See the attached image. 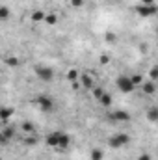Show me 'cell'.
I'll use <instances>...</instances> for the list:
<instances>
[{
    "instance_id": "cell-31",
    "label": "cell",
    "mask_w": 158,
    "mask_h": 160,
    "mask_svg": "<svg viewBox=\"0 0 158 160\" xmlns=\"http://www.w3.org/2000/svg\"><path fill=\"white\" fill-rule=\"evenodd\" d=\"M153 2H155V4H156V2H158V0H153Z\"/></svg>"
},
{
    "instance_id": "cell-27",
    "label": "cell",
    "mask_w": 158,
    "mask_h": 160,
    "mask_svg": "<svg viewBox=\"0 0 158 160\" xmlns=\"http://www.w3.org/2000/svg\"><path fill=\"white\" fill-rule=\"evenodd\" d=\"M106 41L108 43H116V36L114 34H106Z\"/></svg>"
},
{
    "instance_id": "cell-19",
    "label": "cell",
    "mask_w": 158,
    "mask_h": 160,
    "mask_svg": "<svg viewBox=\"0 0 158 160\" xmlns=\"http://www.w3.org/2000/svg\"><path fill=\"white\" fill-rule=\"evenodd\" d=\"M91 91H93V97H95V99H97V101H99V99H101V97H102V95H104V93H106V91H104V89H102V88H93V89H91Z\"/></svg>"
},
{
    "instance_id": "cell-10",
    "label": "cell",
    "mask_w": 158,
    "mask_h": 160,
    "mask_svg": "<svg viewBox=\"0 0 158 160\" xmlns=\"http://www.w3.org/2000/svg\"><path fill=\"white\" fill-rule=\"evenodd\" d=\"M141 91H143L145 95H155V93H156V82L147 78L143 84H141Z\"/></svg>"
},
{
    "instance_id": "cell-15",
    "label": "cell",
    "mask_w": 158,
    "mask_h": 160,
    "mask_svg": "<svg viewBox=\"0 0 158 160\" xmlns=\"http://www.w3.org/2000/svg\"><path fill=\"white\" fill-rule=\"evenodd\" d=\"M89 158H91V160H104V151H102V149H99V147H95V149H91Z\"/></svg>"
},
{
    "instance_id": "cell-3",
    "label": "cell",
    "mask_w": 158,
    "mask_h": 160,
    "mask_svg": "<svg viewBox=\"0 0 158 160\" xmlns=\"http://www.w3.org/2000/svg\"><path fill=\"white\" fill-rule=\"evenodd\" d=\"M128 143H130V136L126 132H116V134H112L108 138V145L112 149H121V147H125Z\"/></svg>"
},
{
    "instance_id": "cell-12",
    "label": "cell",
    "mask_w": 158,
    "mask_h": 160,
    "mask_svg": "<svg viewBox=\"0 0 158 160\" xmlns=\"http://www.w3.org/2000/svg\"><path fill=\"white\" fill-rule=\"evenodd\" d=\"M65 77H67V80H69L71 84H77V82H78V80H80V73H78V71H77V69H69Z\"/></svg>"
},
{
    "instance_id": "cell-11",
    "label": "cell",
    "mask_w": 158,
    "mask_h": 160,
    "mask_svg": "<svg viewBox=\"0 0 158 160\" xmlns=\"http://www.w3.org/2000/svg\"><path fill=\"white\" fill-rule=\"evenodd\" d=\"M145 118L151 123H158V106H149L145 112Z\"/></svg>"
},
{
    "instance_id": "cell-13",
    "label": "cell",
    "mask_w": 158,
    "mask_h": 160,
    "mask_svg": "<svg viewBox=\"0 0 158 160\" xmlns=\"http://www.w3.org/2000/svg\"><path fill=\"white\" fill-rule=\"evenodd\" d=\"M99 102H101V104H102L104 108H110V106H112V102H114V99H112V95H110V93L106 91V93H104V95H102V97L99 99Z\"/></svg>"
},
{
    "instance_id": "cell-1",
    "label": "cell",
    "mask_w": 158,
    "mask_h": 160,
    "mask_svg": "<svg viewBox=\"0 0 158 160\" xmlns=\"http://www.w3.org/2000/svg\"><path fill=\"white\" fill-rule=\"evenodd\" d=\"M47 145L52 147V149H58V151H65L69 145H71V136L67 132H62V130H54L50 132L47 138H45Z\"/></svg>"
},
{
    "instance_id": "cell-26",
    "label": "cell",
    "mask_w": 158,
    "mask_h": 160,
    "mask_svg": "<svg viewBox=\"0 0 158 160\" xmlns=\"http://www.w3.org/2000/svg\"><path fill=\"white\" fill-rule=\"evenodd\" d=\"M71 6H75V8H82V6H84V0H71Z\"/></svg>"
},
{
    "instance_id": "cell-23",
    "label": "cell",
    "mask_w": 158,
    "mask_h": 160,
    "mask_svg": "<svg viewBox=\"0 0 158 160\" xmlns=\"http://www.w3.org/2000/svg\"><path fill=\"white\" fill-rule=\"evenodd\" d=\"M6 63H7L9 67H17V65H19V58H13V56H11V58H6Z\"/></svg>"
},
{
    "instance_id": "cell-28",
    "label": "cell",
    "mask_w": 158,
    "mask_h": 160,
    "mask_svg": "<svg viewBox=\"0 0 158 160\" xmlns=\"http://www.w3.org/2000/svg\"><path fill=\"white\" fill-rule=\"evenodd\" d=\"M108 62H110V58H108V56H104V54H102V56H101V63H108Z\"/></svg>"
},
{
    "instance_id": "cell-9",
    "label": "cell",
    "mask_w": 158,
    "mask_h": 160,
    "mask_svg": "<svg viewBox=\"0 0 158 160\" xmlns=\"http://www.w3.org/2000/svg\"><path fill=\"white\" fill-rule=\"evenodd\" d=\"M13 136H15V128L9 127V125H4L2 130H0V140H2V143H7Z\"/></svg>"
},
{
    "instance_id": "cell-6",
    "label": "cell",
    "mask_w": 158,
    "mask_h": 160,
    "mask_svg": "<svg viewBox=\"0 0 158 160\" xmlns=\"http://www.w3.org/2000/svg\"><path fill=\"white\" fill-rule=\"evenodd\" d=\"M136 13L143 19H149V17L158 15V8L155 4H140V6H136Z\"/></svg>"
},
{
    "instance_id": "cell-29",
    "label": "cell",
    "mask_w": 158,
    "mask_h": 160,
    "mask_svg": "<svg viewBox=\"0 0 158 160\" xmlns=\"http://www.w3.org/2000/svg\"><path fill=\"white\" fill-rule=\"evenodd\" d=\"M141 4H155L153 0H141Z\"/></svg>"
},
{
    "instance_id": "cell-32",
    "label": "cell",
    "mask_w": 158,
    "mask_h": 160,
    "mask_svg": "<svg viewBox=\"0 0 158 160\" xmlns=\"http://www.w3.org/2000/svg\"><path fill=\"white\" fill-rule=\"evenodd\" d=\"M156 45H158V39H156Z\"/></svg>"
},
{
    "instance_id": "cell-24",
    "label": "cell",
    "mask_w": 158,
    "mask_h": 160,
    "mask_svg": "<svg viewBox=\"0 0 158 160\" xmlns=\"http://www.w3.org/2000/svg\"><path fill=\"white\" fill-rule=\"evenodd\" d=\"M149 80H158V67H153L151 71H149Z\"/></svg>"
},
{
    "instance_id": "cell-20",
    "label": "cell",
    "mask_w": 158,
    "mask_h": 160,
    "mask_svg": "<svg viewBox=\"0 0 158 160\" xmlns=\"http://www.w3.org/2000/svg\"><path fill=\"white\" fill-rule=\"evenodd\" d=\"M22 130H24L26 134H34V125L28 123V121H24V123H22Z\"/></svg>"
},
{
    "instance_id": "cell-2",
    "label": "cell",
    "mask_w": 158,
    "mask_h": 160,
    "mask_svg": "<svg viewBox=\"0 0 158 160\" xmlns=\"http://www.w3.org/2000/svg\"><path fill=\"white\" fill-rule=\"evenodd\" d=\"M34 75H36L37 80H41V82H52L54 77H56L54 69H52L50 65H45V63H37V65L34 67Z\"/></svg>"
},
{
    "instance_id": "cell-25",
    "label": "cell",
    "mask_w": 158,
    "mask_h": 160,
    "mask_svg": "<svg viewBox=\"0 0 158 160\" xmlns=\"http://www.w3.org/2000/svg\"><path fill=\"white\" fill-rule=\"evenodd\" d=\"M138 160H153V157H151L149 153H140V155H138Z\"/></svg>"
},
{
    "instance_id": "cell-4",
    "label": "cell",
    "mask_w": 158,
    "mask_h": 160,
    "mask_svg": "<svg viewBox=\"0 0 158 160\" xmlns=\"http://www.w3.org/2000/svg\"><path fill=\"white\" fill-rule=\"evenodd\" d=\"M116 86L121 93H132L136 89L134 82H132V77H126V75H119L116 78Z\"/></svg>"
},
{
    "instance_id": "cell-17",
    "label": "cell",
    "mask_w": 158,
    "mask_h": 160,
    "mask_svg": "<svg viewBox=\"0 0 158 160\" xmlns=\"http://www.w3.org/2000/svg\"><path fill=\"white\" fill-rule=\"evenodd\" d=\"M45 22H47L48 26H54V24L58 22V15H54V13H48V15L45 17Z\"/></svg>"
},
{
    "instance_id": "cell-21",
    "label": "cell",
    "mask_w": 158,
    "mask_h": 160,
    "mask_svg": "<svg viewBox=\"0 0 158 160\" xmlns=\"http://www.w3.org/2000/svg\"><path fill=\"white\" fill-rule=\"evenodd\" d=\"M132 82H134V86H141V84L145 82V78H143L141 75H138V73H136V75H132Z\"/></svg>"
},
{
    "instance_id": "cell-22",
    "label": "cell",
    "mask_w": 158,
    "mask_h": 160,
    "mask_svg": "<svg viewBox=\"0 0 158 160\" xmlns=\"http://www.w3.org/2000/svg\"><path fill=\"white\" fill-rule=\"evenodd\" d=\"M7 17H9V9H7L6 6H2V8H0V19H2V21H6Z\"/></svg>"
},
{
    "instance_id": "cell-30",
    "label": "cell",
    "mask_w": 158,
    "mask_h": 160,
    "mask_svg": "<svg viewBox=\"0 0 158 160\" xmlns=\"http://www.w3.org/2000/svg\"><path fill=\"white\" fill-rule=\"evenodd\" d=\"M156 36H158V26H156Z\"/></svg>"
},
{
    "instance_id": "cell-7",
    "label": "cell",
    "mask_w": 158,
    "mask_h": 160,
    "mask_svg": "<svg viewBox=\"0 0 158 160\" xmlns=\"http://www.w3.org/2000/svg\"><path fill=\"white\" fill-rule=\"evenodd\" d=\"M78 82L84 89H93V88H95V77H93L91 73H82Z\"/></svg>"
},
{
    "instance_id": "cell-18",
    "label": "cell",
    "mask_w": 158,
    "mask_h": 160,
    "mask_svg": "<svg viewBox=\"0 0 158 160\" xmlns=\"http://www.w3.org/2000/svg\"><path fill=\"white\" fill-rule=\"evenodd\" d=\"M24 143L26 145H36L37 143V136L36 134H26L24 136Z\"/></svg>"
},
{
    "instance_id": "cell-5",
    "label": "cell",
    "mask_w": 158,
    "mask_h": 160,
    "mask_svg": "<svg viewBox=\"0 0 158 160\" xmlns=\"http://www.w3.org/2000/svg\"><path fill=\"white\" fill-rule=\"evenodd\" d=\"M36 104L39 106L41 112H54V99L50 95H45V93H39L36 97Z\"/></svg>"
},
{
    "instance_id": "cell-16",
    "label": "cell",
    "mask_w": 158,
    "mask_h": 160,
    "mask_svg": "<svg viewBox=\"0 0 158 160\" xmlns=\"http://www.w3.org/2000/svg\"><path fill=\"white\" fill-rule=\"evenodd\" d=\"M11 116H13V110H11V108L4 106V108L0 110V118H2V121H4V123H7V119H9Z\"/></svg>"
},
{
    "instance_id": "cell-8",
    "label": "cell",
    "mask_w": 158,
    "mask_h": 160,
    "mask_svg": "<svg viewBox=\"0 0 158 160\" xmlns=\"http://www.w3.org/2000/svg\"><path fill=\"white\" fill-rule=\"evenodd\" d=\"M110 118L114 121H117V123H126V121H130V114L126 110H112Z\"/></svg>"
},
{
    "instance_id": "cell-14",
    "label": "cell",
    "mask_w": 158,
    "mask_h": 160,
    "mask_svg": "<svg viewBox=\"0 0 158 160\" xmlns=\"http://www.w3.org/2000/svg\"><path fill=\"white\" fill-rule=\"evenodd\" d=\"M45 17H47V13L37 9V11H34L30 15V21H34V22H45Z\"/></svg>"
}]
</instances>
